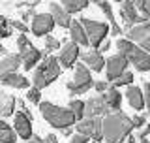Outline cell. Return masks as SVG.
Returning <instances> with one entry per match:
<instances>
[{
	"instance_id": "1",
	"label": "cell",
	"mask_w": 150,
	"mask_h": 143,
	"mask_svg": "<svg viewBox=\"0 0 150 143\" xmlns=\"http://www.w3.org/2000/svg\"><path fill=\"white\" fill-rule=\"evenodd\" d=\"M135 128L133 119H129L126 113L115 111L103 119V137L107 143H122L126 141Z\"/></svg>"
},
{
	"instance_id": "2",
	"label": "cell",
	"mask_w": 150,
	"mask_h": 143,
	"mask_svg": "<svg viewBox=\"0 0 150 143\" xmlns=\"http://www.w3.org/2000/svg\"><path fill=\"white\" fill-rule=\"evenodd\" d=\"M40 111H41V117L53 128H58V130L75 126V121H77V117H75V113L71 111L69 106L62 107V106H56L53 102H41Z\"/></svg>"
},
{
	"instance_id": "3",
	"label": "cell",
	"mask_w": 150,
	"mask_h": 143,
	"mask_svg": "<svg viewBox=\"0 0 150 143\" xmlns=\"http://www.w3.org/2000/svg\"><path fill=\"white\" fill-rule=\"evenodd\" d=\"M116 49L120 55H124L128 59L131 66H135V70L139 72H150V53L146 49H143L135 41L128 40V38H118L116 40Z\"/></svg>"
},
{
	"instance_id": "4",
	"label": "cell",
	"mask_w": 150,
	"mask_h": 143,
	"mask_svg": "<svg viewBox=\"0 0 150 143\" xmlns=\"http://www.w3.org/2000/svg\"><path fill=\"white\" fill-rule=\"evenodd\" d=\"M60 72V59H56V56H45L43 62L36 68L34 72V77H32V85L38 89H45L49 87L51 83H54L56 79H58Z\"/></svg>"
},
{
	"instance_id": "5",
	"label": "cell",
	"mask_w": 150,
	"mask_h": 143,
	"mask_svg": "<svg viewBox=\"0 0 150 143\" xmlns=\"http://www.w3.org/2000/svg\"><path fill=\"white\" fill-rule=\"evenodd\" d=\"M94 83H96V81H94L92 75H90V68L83 62V64L75 66V74H73L71 81H68L66 87H68V90L71 94H84L94 87Z\"/></svg>"
},
{
	"instance_id": "6",
	"label": "cell",
	"mask_w": 150,
	"mask_h": 143,
	"mask_svg": "<svg viewBox=\"0 0 150 143\" xmlns=\"http://www.w3.org/2000/svg\"><path fill=\"white\" fill-rule=\"evenodd\" d=\"M17 49H19V55L23 59V68L25 70H30L41 60V51L38 49L34 44H30V40L26 38V34H19L17 38Z\"/></svg>"
},
{
	"instance_id": "7",
	"label": "cell",
	"mask_w": 150,
	"mask_h": 143,
	"mask_svg": "<svg viewBox=\"0 0 150 143\" xmlns=\"http://www.w3.org/2000/svg\"><path fill=\"white\" fill-rule=\"evenodd\" d=\"M81 23H83L84 30H86L88 38H90V45L94 47V49H100L101 44L105 41L107 34L111 32V25L94 21V19H88V17H81Z\"/></svg>"
},
{
	"instance_id": "8",
	"label": "cell",
	"mask_w": 150,
	"mask_h": 143,
	"mask_svg": "<svg viewBox=\"0 0 150 143\" xmlns=\"http://www.w3.org/2000/svg\"><path fill=\"white\" fill-rule=\"evenodd\" d=\"M75 128H77V132L88 136L94 141L105 139V137H103V119H100V117H84L83 121L77 122Z\"/></svg>"
},
{
	"instance_id": "9",
	"label": "cell",
	"mask_w": 150,
	"mask_h": 143,
	"mask_svg": "<svg viewBox=\"0 0 150 143\" xmlns=\"http://www.w3.org/2000/svg\"><path fill=\"white\" fill-rule=\"evenodd\" d=\"M120 17H122V21H124L126 30H129V28H133L135 25L146 21V19L139 13L135 0H124V2H120Z\"/></svg>"
},
{
	"instance_id": "10",
	"label": "cell",
	"mask_w": 150,
	"mask_h": 143,
	"mask_svg": "<svg viewBox=\"0 0 150 143\" xmlns=\"http://www.w3.org/2000/svg\"><path fill=\"white\" fill-rule=\"evenodd\" d=\"M56 21L51 13H36L32 17V25H30V30L32 34L38 36V38H43L47 34H51V30L54 28Z\"/></svg>"
},
{
	"instance_id": "11",
	"label": "cell",
	"mask_w": 150,
	"mask_h": 143,
	"mask_svg": "<svg viewBox=\"0 0 150 143\" xmlns=\"http://www.w3.org/2000/svg\"><path fill=\"white\" fill-rule=\"evenodd\" d=\"M86 109H84V117H107L111 111V107L107 106L105 96L100 92L98 96H90L86 100Z\"/></svg>"
},
{
	"instance_id": "12",
	"label": "cell",
	"mask_w": 150,
	"mask_h": 143,
	"mask_svg": "<svg viewBox=\"0 0 150 143\" xmlns=\"http://www.w3.org/2000/svg\"><path fill=\"white\" fill-rule=\"evenodd\" d=\"M128 40L135 41L137 45H141L143 49H146L150 53V21L139 23L133 28L128 30Z\"/></svg>"
},
{
	"instance_id": "13",
	"label": "cell",
	"mask_w": 150,
	"mask_h": 143,
	"mask_svg": "<svg viewBox=\"0 0 150 143\" xmlns=\"http://www.w3.org/2000/svg\"><path fill=\"white\" fill-rule=\"evenodd\" d=\"M60 64H62V68L69 70L73 68L75 62H77V59H81V51H79V44H75V41H64L62 49H60Z\"/></svg>"
},
{
	"instance_id": "14",
	"label": "cell",
	"mask_w": 150,
	"mask_h": 143,
	"mask_svg": "<svg viewBox=\"0 0 150 143\" xmlns=\"http://www.w3.org/2000/svg\"><path fill=\"white\" fill-rule=\"evenodd\" d=\"M128 64H129L128 59H126L124 55H120V53L109 56V59H107V66H105L107 81H115L116 77H120V75L126 72V68H128Z\"/></svg>"
},
{
	"instance_id": "15",
	"label": "cell",
	"mask_w": 150,
	"mask_h": 143,
	"mask_svg": "<svg viewBox=\"0 0 150 143\" xmlns=\"http://www.w3.org/2000/svg\"><path fill=\"white\" fill-rule=\"evenodd\" d=\"M81 60H83V62L86 64L92 72H101V70L107 66V60L103 59V55H101L100 49L83 51V53H81Z\"/></svg>"
},
{
	"instance_id": "16",
	"label": "cell",
	"mask_w": 150,
	"mask_h": 143,
	"mask_svg": "<svg viewBox=\"0 0 150 143\" xmlns=\"http://www.w3.org/2000/svg\"><path fill=\"white\" fill-rule=\"evenodd\" d=\"M13 128H15V132L19 136L23 137V139H30L32 137V119L26 115V113H23L21 109L13 115Z\"/></svg>"
},
{
	"instance_id": "17",
	"label": "cell",
	"mask_w": 150,
	"mask_h": 143,
	"mask_svg": "<svg viewBox=\"0 0 150 143\" xmlns=\"http://www.w3.org/2000/svg\"><path fill=\"white\" fill-rule=\"evenodd\" d=\"M49 13L54 17V21H56V25H58V26H62V28H69V26H71V23H73L71 13H69L62 4L49 2Z\"/></svg>"
},
{
	"instance_id": "18",
	"label": "cell",
	"mask_w": 150,
	"mask_h": 143,
	"mask_svg": "<svg viewBox=\"0 0 150 143\" xmlns=\"http://www.w3.org/2000/svg\"><path fill=\"white\" fill-rule=\"evenodd\" d=\"M126 98H128L129 106L133 109H144L146 107V102H144V90L143 87H139V85H129L128 89H126Z\"/></svg>"
},
{
	"instance_id": "19",
	"label": "cell",
	"mask_w": 150,
	"mask_h": 143,
	"mask_svg": "<svg viewBox=\"0 0 150 143\" xmlns=\"http://www.w3.org/2000/svg\"><path fill=\"white\" fill-rule=\"evenodd\" d=\"M0 81L4 87H13V89H28L30 81L25 75L17 74V72H9V74H0Z\"/></svg>"
},
{
	"instance_id": "20",
	"label": "cell",
	"mask_w": 150,
	"mask_h": 143,
	"mask_svg": "<svg viewBox=\"0 0 150 143\" xmlns=\"http://www.w3.org/2000/svg\"><path fill=\"white\" fill-rule=\"evenodd\" d=\"M98 6H100V9L103 13H105V17L109 19V25H111V36H116V38H120L122 34H124V30H122V26L116 23V19H115V13H112V8H111V4L107 2V0H101V2H98Z\"/></svg>"
},
{
	"instance_id": "21",
	"label": "cell",
	"mask_w": 150,
	"mask_h": 143,
	"mask_svg": "<svg viewBox=\"0 0 150 143\" xmlns=\"http://www.w3.org/2000/svg\"><path fill=\"white\" fill-rule=\"evenodd\" d=\"M69 36H71V40L79 45H90V38H88L86 30H84L81 19L71 23V26H69Z\"/></svg>"
},
{
	"instance_id": "22",
	"label": "cell",
	"mask_w": 150,
	"mask_h": 143,
	"mask_svg": "<svg viewBox=\"0 0 150 143\" xmlns=\"http://www.w3.org/2000/svg\"><path fill=\"white\" fill-rule=\"evenodd\" d=\"M19 66H23V59L19 53H11L2 56L0 60V74H9V72H17Z\"/></svg>"
},
{
	"instance_id": "23",
	"label": "cell",
	"mask_w": 150,
	"mask_h": 143,
	"mask_svg": "<svg viewBox=\"0 0 150 143\" xmlns=\"http://www.w3.org/2000/svg\"><path fill=\"white\" fill-rule=\"evenodd\" d=\"M101 94L105 96V102H107V106L111 107L112 113H115V111H120V109H122V94H120L118 87L111 85L109 90H105V92H101Z\"/></svg>"
},
{
	"instance_id": "24",
	"label": "cell",
	"mask_w": 150,
	"mask_h": 143,
	"mask_svg": "<svg viewBox=\"0 0 150 143\" xmlns=\"http://www.w3.org/2000/svg\"><path fill=\"white\" fill-rule=\"evenodd\" d=\"M17 132L15 128H11L6 121L0 122V143H15L17 141Z\"/></svg>"
},
{
	"instance_id": "25",
	"label": "cell",
	"mask_w": 150,
	"mask_h": 143,
	"mask_svg": "<svg viewBox=\"0 0 150 143\" xmlns=\"http://www.w3.org/2000/svg\"><path fill=\"white\" fill-rule=\"evenodd\" d=\"M0 100H2V107H0V113H2V117L15 115V113H13V109H15V104H17V100L13 98L11 94H8V92H2V96H0Z\"/></svg>"
},
{
	"instance_id": "26",
	"label": "cell",
	"mask_w": 150,
	"mask_h": 143,
	"mask_svg": "<svg viewBox=\"0 0 150 143\" xmlns=\"http://www.w3.org/2000/svg\"><path fill=\"white\" fill-rule=\"evenodd\" d=\"M88 2H90V0H60V4H62L69 13H79V11H83V9H86Z\"/></svg>"
},
{
	"instance_id": "27",
	"label": "cell",
	"mask_w": 150,
	"mask_h": 143,
	"mask_svg": "<svg viewBox=\"0 0 150 143\" xmlns=\"http://www.w3.org/2000/svg\"><path fill=\"white\" fill-rule=\"evenodd\" d=\"M69 107H71V111L75 113L77 121H83V119H84V109H86V104L81 102V100H77V98H73L71 102H69Z\"/></svg>"
},
{
	"instance_id": "28",
	"label": "cell",
	"mask_w": 150,
	"mask_h": 143,
	"mask_svg": "<svg viewBox=\"0 0 150 143\" xmlns=\"http://www.w3.org/2000/svg\"><path fill=\"white\" fill-rule=\"evenodd\" d=\"M56 49H60V41L56 40L54 36H51V34H47L45 36V51H43V56H49L53 51Z\"/></svg>"
},
{
	"instance_id": "29",
	"label": "cell",
	"mask_w": 150,
	"mask_h": 143,
	"mask_svg": "<svg viewBox=\"0 0 150 143\" xmlns=\"http://www.w3.org/2000/svg\"><path fill=\"white\" fill-rule=\"evenodd\" d=\"M112 85H115V87H124V85H126V87H129V85H133V74L126 70L120 77H116L115 81H112Z\"/></svg>"
},
{
	"instance_id": "30",
	"label": "cell",
	"mask_w": 150,
	"mask_h": 143,
	"mask_svg": "<svg viewBox=\"0 0 150 143\" xmlns=\"http://www.w3.org/2000/svg\"><path fill=\"white\" fill-rule=\"evenodd\" d=\"M135 4H137V9L141 15L146 21H150V0H135Z\"/></svg>"
},
{
	"instance_id": "31",
	"label": "cell",
	"mask_w": 150,
	"mask_h": 143,
	"mask_svg": "<svg viewBox=\"0 0 150 143\" xmlns=\"http://www.w3.org/2000/svg\"><path fill=\"white\" fill-rule=\"evenodd\" d=\"M40 90H41V89H38V87H34V85H32V87L28 89V92H26V100H28V102H32V104H38V106H40V104H41V94H40Z\"/></svg>"
},
{
	"instance_id": "32",
	"label": "cell",
	"mask_w": 150,
	"mask_h": 143,
	"mask_svg": "<svg viewBox=\"0 0 150 143\" xmlns=\"http://www.w3.org/2000/svg\"><path fill=\"white\" fill-rule=\"evenodd\" d=\"M0 25H2V32H0V36H2V38H9V36H11L13 25H11V21H9L6 15L0 17Z\"/></svg>"
},
{
	"instance_id": "33",
	"label": "cell",
	"mask_w": 150,
	"mask_h": 143,
	"mask_svg": "<svg viewBox=\"0 0 150 143\" xmlns=\"http://www.w3.org/2000/svg\"><path fill=\"white\" fill-rule=\"evenodd\" d=\"M11 25H13V30H19L21 34H26L28 32V26L25 25L23 19H11Z\"/></svg>"
},
{
	"instance_id": "34",
	"label": "cell",
	"mask_w": 150,
	"mask_h": 143,
	"mask_svg": "<svg viewBox=\"0 0 150 143\" xmlns=\"http://www.w3.org/2000/svg\"><path fill=\"white\" fill-rule=\"evenodd\" d=\"M11 4H15V8H21V6H26V8H36L40 4V0H13Z\"/></svg>"
},
{
	"instance_id": "35",
	"label": "cell",
	"mask_w": 150,
	"mask_h": 143,
	"mask_svg": "<svg viewBox=\"0 0 150 143\" xmlns=\"http://www.w3.org/2000/svg\"><path fill=\"white\" fill-rule=\"evenodd\" d=\"M143 90H144V102H146V111L150 115V83L148 81H144L143 83Z\"/></svg>"
},
{
	"instance_id": "36",
	"label": "cell",
	"mask_w": 150,
	"mask_h": 143,
	"mask_svg": "<svg viewBox=\"0 0 150 143\" xmlns=\"http://www.w3.org/2000/svg\"><path fill=\"white\" fill-rule=\"evenodd\" d=\"M133 124H135V130H141L143 126H146V117L144 115H135L133 117Z\"/></svg>"
},
{
	"instance_id": "37",
	"label": "cell",
	"mask_w": 150,
	"mask_h": 143,
	"mask_svg": "<svg viewBox=\"0 0 150 143\" xmlns=\"http://www.w3.org/2000/svg\"><path fill=\"white\" fill-rule=\"evenodd\" d=\"M88 141H90V137L81 134V132H77V134L71 136V139H69V143H88Z\"/></svg>"
},
{
	"instance_id": "38",
	"label": "cell",
	"mask_w": 150,
	"mask_h": 143,
	"mask_svg": "<svg viewBox=\"0 0 150 143\" xmlns=\"http://www.w3.org/2000/svg\"><path fill=\"white\" fill-rule=\"evenodd\" d=\"M94 89L98 90V92H105V90H109V81H96L94 83Z\"/></svg>"
},
{
	"instance_id": "39",
	"label": "cell",
	"mask_w": 150,
	"mask_h": 143,
	"mask_svg": "<svg viewBox=\"0 0 150 143\" xmlns=\"http://www.w3.org/2000/svg\"><path fill=\"white\" fill-rule=\"evenodd\" d=\"M34 15H36V13H34V8H28V9H25V11L21 13V19H23V21H28V19L34 17Z\"/></svg>"
},
{
	"instance_id": "40",
	"label": "cell",
	"mask_w": 150,
	"mask_h": 143,
	"mask_svg": "<svg viewBox=\"0 0 150 143\" xmlns=\"http://www.w3.org/2000/svg\"><path fill=\"white\" fill-rule=\"evenodd\" d=\"M148 134H150V124H146V126H143L139 130V134H137V139H143V137H148Z\"/></svg>"
},
{
	"instance_id": "41",
	"label": "cell",
	"mask_w": 150,
	"mask_h": 143,
	"mask_svg": "<svg viewBox=\"0 0 150 143\" xmlns=\"http://www.w3.org/2000/svg\"><path fill=\"white\" fill-rule=\"evenodd\" d=\"M45 143H58V137L54 134H47L45 136Z\"/></svg>"
},
{
	"instance_id": "42",
	"label": "cell",
	"mask_w": 150,
	"mask_h": 143,
	"mask_svg": "<svg viewBox=\"0 0 150 143\" xmlns=\"http://www.w3.org/2000/svg\"><path fill=\"white\" fill-rule=\"evenodd\" d=\"M26 143H45V139H41V137H38V136H32L30 139H26Z\"/></svg>"
},
{
	"instance_id": "43",
	"label": "cell",
	"mask_w": 150,
	"mask_h": 143,
	"mask_svg": "<svg viewBox=\"0 0 150 143\" xmlns=\"http://www.w3.org/2000/svg\"><path fill=\"white\" fill-rule=\"evenodd\" d=\"M109 47H111V41H109V40H105V41H103V44H101L100 51H107V49H109Z\"/></svg>"
},
{
	"instance_id": "44",
	"label": "cell",
	"mask_w": 150,
	"mask_h": 143,
	"mask_svg": "<svg viewBox=\"0 0 150 143\" xmlns=\"http://www.w3.org/2000/svg\"><path fill=\"white\" fill-rule=\"evenodd\" d=\"M71 132H73V130H71V126H69V128H64L62 134H64V136H71Z\"/></svg>"
},
{
	"instance_id": "45",
	"label": "cell",
	"mask_w": 150,
	"mask_h": 143,
	"mask_svg": "<svg viewBox=\"0 0 150 143\" xmlns=\"http://www.w3.org/2000/svg\"><path fill=\"white\" fill-rule=\"evenodd\" d=\"M0 55H2V56L9 55V53H8V49H6V47H4V45H0Z\"/></svg>"
},
{
	"instance_id": "46",
	"label": "cell",
	"mask_w": 150,
	"mask_h": 143,
	"mask_svg": "<svg viewBox=\"0 0 150 143\" xmlns=\"http://www.w3.org/2000/svg\"><path fill=\"white\" fill-rule=\"evenodd\" d=\"M126 143H137V141H135V137H133V136H129L128 139H126Z\"/></svg>"
},
{
	"instance_id": "47",
	"label": "cell",
	"mask_w": 150,
	"mask_h": 143,
	"mask_svg": "<svg viewBox=\"0 0 150 143\" xmlns=\"http://www.w3.org/2000/svg\"><path fill=\"white\" fill-rule=\"evenodd\" d=\"M141 143H150V141L146 139V137H143V139H141Z\"/></svg>"
},
{
	"instance_id": "48",
	"label": "cell",
	"mask_w": 150,
	"mask_h": 143,
	"mask_svg": "<svg viewBox=\"0 0 150 143\" xmlns=\"http://www.w3.org/2000/svg\"><path fill=\"white\" fill-rule=\"evenodd\" d=\"M90 2H101V0H90Z\"/></svg>"
},
{
	"instance_id": "49",
	"label": "cell",
	"mask_w": 150,
	"mask_h": 143,
	"mask_svg": "<svg viewBox=\"0 0 150 143\" xmlns=\"http://www.w3.org/2000/svg\"><path fill=\"white\" fill-rule=\"evenodd\" d=\"M115 2H118V4H120V2H124V0H115Z\"/></svg>"
},
{
	"instance_id": "50",
	"label": "cell",
	"mask_w": 150,
	"mask_h": 143,
	"mask_svg": "<svg viewBox=\"0 0 150 143\" xmlns=\"http://www.w3.org/2000/svg\"><path fill=\"white\" fill-rule=\"evenodd\" d=\"M94 143H101V141H94Z\"/></svg>"
}]
</instances>
